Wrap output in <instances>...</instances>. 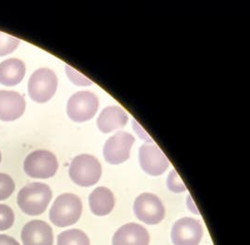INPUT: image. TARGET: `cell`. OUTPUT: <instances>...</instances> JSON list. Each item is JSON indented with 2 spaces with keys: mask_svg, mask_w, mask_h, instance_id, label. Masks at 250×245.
Returning a JSON list of instances; mask_svg holds the SVG:
<instances>
[{
  "mask_svg": "<svg viewBox=\"0 0 250 245\" xmlns=\"http://www.w3.org/2000/svg\"><path fill=\"white\" fill-rule=\"evenodd\" d=\"M68 173L74 183L82 187H89L100 180L103 167L96 157L81 154L72 160Z\"/></svg>",
  "mask_w": 250,
  "mask_h": 245,
  "instance_id": "3",
  "label": "cell"
},
{
  "mask_svg": "<svg viewBox=\"0 0 250 245\" xmlns=\"http://www.w3.org/2000/svg\"><path fill=\"white\" fill-rule=\"evenodd\" d=\"M15 220L14 212L7 205L0 204V231L8 230L12 227Z\"/></svg>",
  "mask_w": 250,
  "mask_h": 245,
  "instance_id": "19",
  "label": "cell"
},
{
  "mask_svg": "<svg viewBox=\"0 0 250 245\" xmlns=\"http://www.w3.org/2000/svg\"><path fill=\"white\" fill-rule=\"evenodd\" d=\"M127 114L123 108L116 105L108 106L101 113L98 119V127L101 132L108 134L123 128L127 123Z\"/></svg>",
  "mask_w": 250,
  "mask_h": 245,
  "instance_id": "14",
  "label": "cell"
},
{
  "mask_svg": "<svg viewBox=\"0 0 250 245\" xmlns=\"http://www.w3.org/2000/svg\"><path fill=\"white\" fill-rule=\"evenodd\" d=\"M134 212L137 218L147 224L160 223L165 216V209L161 200L153 194L140 195L134 203Z\"/></svg>",
  "mask_w": 250,
  "mask_h": 245,
  "instance_id": "8",
  "label": "cell"
},
{
  "mask_svg": "<svg viewBox=\"0 0 250 245\" xmlns=\"http://www.w3.org/2000/svg\"><path fill=\"white\" fill-rule=\"evenodd\" d=\"M135 138L126 132H118L111 136L105 143L103 155L107 163L111 165L123 164L128 160Z\"/></svg>",
  "mask_w": 250,
  "mask_h": 245,
  "instance_id": "7",
  "label": "cell"
},
{
  "mask_svg": "<svg viewBox=\"0 0 250 245\" xmlns=\"http://www.w3.org/2000/svg\"><path fill=\"white\" fill-rule=\"evenodd\" d=\"M1 158H2V157H1V152H0V163H1Z\"/></svg>",
  "mask_w": 250,
  "mask_h": 245,
  "instance_id": "24",
  "label": "cell"
},
{
  "mask_svg": "<svg viewBox=\"0 0 250 245\" xmlns=\"http://www.w3.org/2000/svg\"><path fill=\"white\" fill-rule=\"evenodd\" d=\"M203 234V227L199 221L185 217L173 224L171 240L174 245H199Z\"/></svg>",
  "mask_w": 250,
  "mask_h": 245,
  "instance_id": "9",
  "label": "cell"
},
{
  "mask_svg": "<svg viewBox=\"0 0 250 245\" xmlns=\"http://www.w3.org/2000/svg\"><path fill=\"white\" fill-rule=\"evenodd\" d=\"M113 192L106 187H98L89 196V205L91 212L98 216L108 215L114 207Z\"/></svg>",
  "mask_w": 250,
  "mask_h": 245,
  "instance_id": "16",
  "label": "cell"
},
{
  "mask_svg": "<svg viewBox=\"0 0 250 245\" xmlns=\"http://www.w3.org/2000/svg\"><path fill=\"white\" fill-rule=\"evenodd\" d=\"M25 75V65L18 58H10L0 63V84L13 87L21 83Z\"/></svg>",
  "mask_w": 250,
  "mask_h": 245,
  "instance_id": "15",
  "label": "cell"
},
{
  "mask_svg": "<svg viewBox=\"0 0 250 245\" xmlns=\"http://www.w3.org/2000/svg\"><path fill=\"white\" fill-rule=\"evenodd\" d=\"M21 239L23 245H53L52 227L42 220H33L23 226Z\"/></svg>",
  "mask_w": 250,
  "mask_h": 245,
  "instance_id": "11",
  "label": "cell"
},
{
  "mask_svg": "<svg viewBox=\"0 0 250 245\" xmlns=\"http://www.w3.org/2000/svg\"><path fill=\"white\" fill-rule=\"evenodd\" d=\"M0 245H20L12 237L8 235L0 234Z\"/></svg>",
  "mask_w": 250,
  "mask_h": 245,
  "instance_id": "23",
  "label": "cell"
},
{
  "mask_svg": "<svg viewBox=\"0 0 250 245\" xmlns=\"http://www.w3.org/2000/svg\"><path fill=\"white\" fill-rule=\"evenodd\" d=\"M57 245H90V242L82 230L70 229L58 235Z\"/></svg>",
  "mask_w": 250,
  "mask_h": 245,
  "instance_id": "17",
  "label": "cell"
},
{
  "mask_svg": "<svg viewBox=\"0 0 250 245\" xmlns=\"http://www.w3.org/2000/svg\"><path fill=\"white\" fill-rule=\"evenodd\" d=\"M99 108V99L90 91H79L73 94L68 101V118L75 122L90 121Z\"/></svg>",
  "mask_w": 250,
  "mask_h": 245,
  "instance_id": "6",
  "label": "cell"
},
{
  "mask_svg": "<svg viewBox=\"0 0 250 245\" xmlns=\"http://www.w3.org/2000/svg\"><path fill=\"white\" fill-rule=\"evenodd\" d=\"M15 190V183L9 175L0 173V201L9 198Z\"/></svg>",
  "mask_w": 250,
  "mask_h": 245,
  "instance_id": "20",
  "label": "cell"
},
{
  "mask_svg": "<svg viewBox=\"0 0 250 245\" xmlns=\"http://www.w3.org/2000/svg\"><path fill=\"white\" fill-rule=\"evenodd\" d=\"M167 185L168 188L174 193H182L187 190L186 185L175 170H171L167 179Z\"/></svg>",
  "mask_w": 250,
  "mask_h": 245,
  "instance_id": "21",
  "label": "cell"
},
{
  "mask_svg": "<svg viewBox=\"0 0 250 245\" xmlns=\"http://www.w3.org/2000/svg\"><path fill=\"white\" fill-rule=\"evenodd\" d=\"M25 100L18 92L0 90V121L13 122L23 116Z\"/></svg>",
  "mask_w": 250,
  "mask_h": 245,
  "instance_id": "12",
  "label": "cell"
},
{
  "mask_svg": "<svg viewBox=\"0 0 250 245\" xmlns=\"http://www.w3.org/2000/svg\"><path fill=\"white\" fill-rule=\"evenodd\" d=\"M147 230L138 223H126L114 235L113 245H148Z\"/></svg>",
  "mask_w": 250,
  "mask_h": 245,
  "instance_id": "13",
  "label": "cell"
},
{
  "mask_svg": "<svg viewBox=\"0 0 250 245\" xmlns=\"http://www.w3.org/2000/svg\"><path fill=\"white\" fill-rule=\"evenodd\" d=\"M66 71L68 74V78L70 79L75 85H78V86H90L92 85V82L89 79L84 77L80 73H77L75 70H73L72 68L66 66Z\"/></svg>",
  "mask_w": 250,
  "mask_h": 245,
  "instance_id": "22",
  "label": "cell"
},
{
  "mask_svg": "<svg viewBox=\"0 0 250 245\" xmlns=\"http://www.w3.org/2000/svg\"><path fill=\"white\" fill-rule=\"evenodd\" d=\"M58 80L54 71L41 68L35 71L28 81V94L32 100L43 103L51 100L57 92Z\"/></svg>",
  "mask_w": 250,
  "mask_h": 245,
  "instance_id": "4",
  "label": "cell"
},
{
  "mask_svg": "<svg viewBox=\"0 0 250 245\" xmlns=\"http://www.w3.org/2000/svg\"><path fill=\"white\" fill-rule=\"evenodd\" d=\"M58 169L57 157L44 149L35 150L28 154L23 162V170L27 176L33 178L54 177Z\"/></svg>",
  "mask_w": 250,
  "mask_h": 245,
  "instance_id": "5",
  "label": "cell"
},
{
  "mask_svg": "<svg viewBox=\"0 0 250 245\" xmlns=\"http://www.w3.org/2000/svg\"><path fill=\"white\" fill-rule=\"evenodd\" d=\"M140 165L143 170L151 176L163 174L170 166V163L159 148L154 144H144L139 152Z\"/></svg>",
  "mask_w": 250,
  "mask_h": 245,
  "instance_id": "10",
  "label": "cell"
},
{
  "mask_svg": "<svg viewBox=\"0 0 250 245\" xmlns=\"http://www.w3.org/2000/svg\"><path fill=\"white\" fill-rule=\"evenodd\" d=\"M83 211L82 201L73 194L60 195L50 210V220L55 225L66 227L78 222Z\"/></svg>",
  "mask_w": 250,
  "mask_h": 245,
  "instance_id": "2",
  "label": "cell"
},
{
  "mask_svg": "<svg viewBox=\"0 0 250 245\" xmlns=\"http://www.w3.org/2000/svg\"><path fill=\"white\" fill-rule=\"evenodd\" d=\"M20 41L8 34L0 32V56H7L17 49Z\"/></svg>",
  "mask_w": 250,
  "mask_h": 245,
  "instance_id": "18",
  "label": "cell"
},
{
  "mask_svg": "<svg viewBox=\"0 0 250 245\" xmlns=\"http://www.w3.org/2000/svg\"><path fill=\"white\" fill-rule=\"evenodd\" d=\"M52 196V190L47 184L33 182L20 190L17 196V203L25 214L37 216L45 212Z\"/></svg>",
  "mask_w": 250,
  "mask_h": 245,
  "instance_id": "1",
  "label": "cell"
}]
</instances>
